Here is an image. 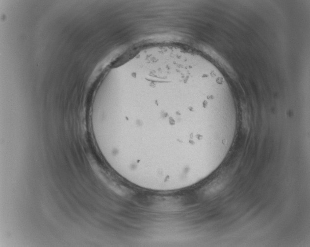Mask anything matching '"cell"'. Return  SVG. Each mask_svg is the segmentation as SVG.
Here are the masks:
<instances>
[{
  "label": "cell",
  "mask_w": 310,
  "mask_h": 247,
  "mask_svg": "<svg viewBox=\"0 0 310 247\" xmlns=\"http://www.w3.org/2000/svg\"><path fill=\"white\" fill-rule=\"evenodd\" d=\"M188 78L173 73L144 76L128 87L115 110L103 118L101 129L134 144L138 155L134 167L145 159L156 174L165 175L172 167L178 174L191 175L207 163V156L218 158L230 146L237 126L235 111L209 106L213 97L195 103Z\"/></svg>",
  "instance_id": "6da1fadb"
}]
</instances>
